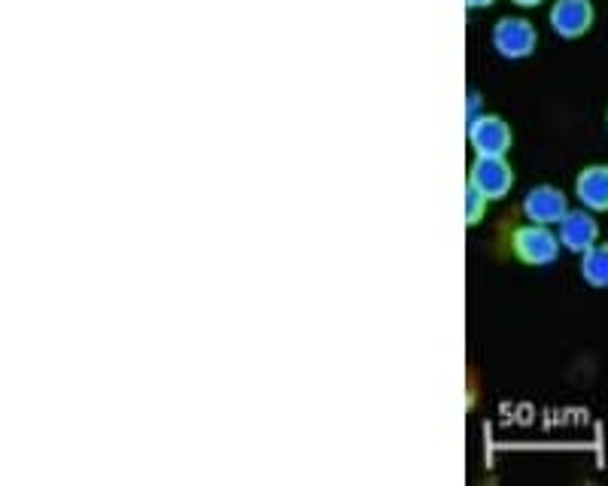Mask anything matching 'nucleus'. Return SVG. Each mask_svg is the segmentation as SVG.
I'll list each match as a JSON object with an SVG mask.
<instances>
[{"instance_id":"nucleus-7","label":"nucleus","mask_w":608,"mask_h":486,"mask_svg":"<svg viewBox=\"0 0 608 486\" xmlns=\"http://www.w3.org/2000/svg\"><path fill=\"white\" fill-rule=\"evenodd\" d=\"M557 238L572 253H584V250H590L599 241V225L590 217V210H566V217L560 219Z\"/></svg>"},{"instance_id":"nucleus-2","label":"nucleus","mask_w":608,"mask_h":486,"mask_svg":"<svg viewBox=\"0 0 608 486\" xmlns=\"http://www.w3.org/2000/svg\"><path fill=\"white\" fill-rule=\"evenodd\" d=\"M536 43H539L536 27L529 19H520V15H502L493 27V49L508 61L529 58L536 53Z\"/></svg>"},{"instance_id":"nucleus-6","label":"nucleus","mask_w":608,"mask_h":486,"mask_svg":"<svg viewBox=\"0 0 608 486\" xmlns=\"http://www.w3.org/2000/svg\"><path fill=\"white\" fill-rule=\"evenodd\" d=\"M566 210H569V204L563 189L548 186V183L532 186V189L527 192V198H524V213H527L529 222H539V225L560 222V219L566 217Z\"/></svg>"},{"instance_id":"nucleus-1","label":"nucleus","mask_w":608,"mask_h":486,"mask_svg":"<svg viewBox=\"0 0 608 486\" xmlns=\"http://www.w3.org/2000/svg\"><path fill=\"white\" fill-rule=\"evenodd\" d=\"M508 243H512L514 256L520 258V262H527V265H551V262H557L560 246H563L554 231L548 229V225H539V222L514 229Z\"/></svg>"},{"instance_id":"nucleus-11","label":"nucleus","mask_w":608,"mask_h":486,"mask_svg":"<svg viewBox=\"0 0 608 486\" xmlns=\"http://www.w3.org/2000/svg\"><path fill=\"white\" fill-rule=\"evenodd\" d=\"M490 3H493V0H466V7H469V10H486Z\"/></svg>"},{"instance_id":"nucleus-8","label":"nucleus","mask_w":608,"mask_h":486,"mask_svg":"<svg viewBox=\"0 0 608 486\" xmlns=\"http://www.w3.org/2000/svg\"><path fill=\"white\" fill-rule=\"evenodd\" d=\"M575 195L578 201L594 210L606 213L608 210V164H587L582 174L575 176Z\"/></svg>"},{"instance_id":"nucleus-4","label":"nucleus","mask_w":608,"mask_h":486,"mask_svg":"<svg viewBox=\"0 0 608 486\" xmlns=\"http://www.w3.org/2000/svg\"><path fill=\"white\" fill-rule=\"evenodd\" d=\"M469 180L490 201H496V198H505L512 189L514 171L512 164L505 162V155H478L469 167Z\"/></svg>"},{"instance_id":"nucleus-12","label":"nucleus","mask_w":608,"mask_h":486,"mask_svg":"<svg viewBox=\"0 0 608 486\" xmlns=\"http://www.w3.org/2000/svg\"><path fill=\"white\" fill-rule=\"evenodd\" d=\"M512 3H517V7H527L529 10V7H539L541 0H512Z\"/></svg>"},{"instance_id":"nucleus-5","label":"nucleus","mask_w":608,"mask_h":486,"mask_svg":"<svg viewBox=\"0 0 608 486\" xmlns=\"http://www.w3.org/2000/svg\"><path fill=\"white\" fill-rule=\"evenodd\" d=\"M594 25V3L590 0H557L551 7V27L563 40H578Z\"/></svg>"},{"instance_id":"nucleus-10","label":"nucleus","mask_w":608,"mask_h":486,"mask_svg":"<svg viewBox=\"0 0 608 486\" xmlns=\"http://www.w3.org/2000/svg\"><path fill=\"white\" fill-rule=\"evenodd\" d=\"M486 201L490 198H486L484 192L478 189L472 180H466V225H478L484 219Z\"/></svg>"},{"instance_id":"nucleus-3","label":"nucleus","mask_w":608,"mask_h":486,"mask_svg":"<svg viewBox=\"0 0 608 486\" xmlns=\"http://www.w3.org/2000/svg\"><path fill=\"white\" fill-rule=\"evenodd\" d=\"M469 147L478 155H505L512 147V128L496 113H481L469 119Z\"/></svg>"},{"instance_id":"nucleus-13","label":"nucleus","mask_w":608,"mask_h":486,"mask_svg":"<svg viewBox=\"0 0 608 486\" xmlns=\"http://www.w3.org/2000/svg\"><path fill=\"white\" fill-rule=\"evenodd\" d=\"M606 121H608V113H606Z\"/></svg>"},{"instance_id":"nucleus-9","label":"nucleus","mask_w":608,"mask_h":486,"mask_svg":"<svg viewBox=\"0 0 608 486\" xmlns=\"http://www.w3.org/2000/svg\"><path fill=\"white\" fill-rule=\"evenodd\" d=\"M582 277L596 289H608V243H594L582 253Z\"/></svg>"}]
</instances>
